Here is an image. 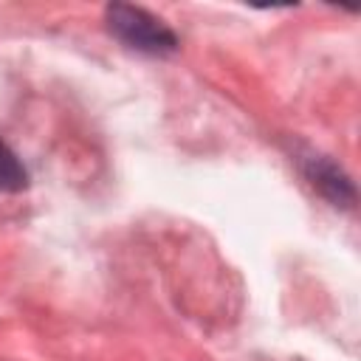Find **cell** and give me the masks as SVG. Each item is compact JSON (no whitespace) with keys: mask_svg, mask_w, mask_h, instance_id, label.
Wrapping results in <instances>:
<instances>
[{"mask_svg":"<svg viewBox=\"0 0 361 361\" xmlns=\"http://www.w3.org/2000/svg\"><path fill=\"white\" fill-rule=\"evenodd\" d=\"M104 23L107 31L124 42L127 48H135L141 54H152V56H164L178 51V37L175 31L155 14H149L141 6H130V3H110L104 8Z\"/></svg>","mask_w":361,"mask_h":361,"instance_id":"1","label":"cell"},{"mask_svg":"<svg viewBox=\"0 0 361 361\" xmlns=\"http://www.w3.org/2000/svg\"><path fill=\"white\" fill-rule=\"evenodd\" d=\"M28 189V169L17 158V152L0 138V192H23Z\"/></svg>","mask_w":361,"mask_h":361,"instance_id":"3","label":"cell"},{"mask_svg":"<svg viewBox=\"0 0 361 361\" xmlns=\"http://www.w3.org/2000/svg\"><path fill=\"white\" fill-rule=\"evenodd\" d=\"M302 169H305V178L310 180V186L324 200H330L336 209L355 206V186H353L350 175L336 161H330L327 155H310Z\"/></svg>","mask_w":361,"mask_h":361,"instance_id":"2","label":"cell"}]
</instances>
